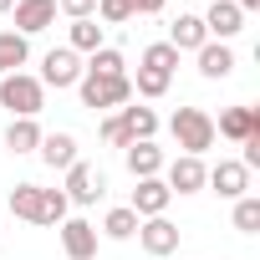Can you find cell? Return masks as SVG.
<instances>
[{"mask_svg":"<svg viewBox=\"0 0 260 260\" xmlns=\"http://www.w3.org/2000/svg\"><path fill=\"white\" fill-rule=\"evenodd\" d=\"M169 133H174V143L189 158H204V148H214V117L204 107H179L169 117Z\"/></svg>","mask_w":260,"mask_h":260,"instance_id":"1","label":"cell"},{"mask_svg":"<svg viewBox=\"0 0 260 260\" xmlns=\"http://www.w3.org/2000/svg\"><path fill=\"white\" fill-rule=\"evenodd\" d=\"M0 107L11 117H36L46 107V87L31 72H11V77H0Z\"/></svg>","mask_w":260,"mask_h":260,"instance_id":"2","label":"cell"},{"mask_svg":"<svg viewBox=\"0 0 260 260\" xmlns=\"http://www.w3.org/2000/svg\"><path fill=\"white\" fill-rule=\"evenodd\" d=\"M77 92H82V107H127L133 102V82L127 77H92V72H82Z\"/></svg>","mask_w":260,"mask_h":260,"instance_id":"3","label":"cell"},{"mask_svg":"<svg viewBox=\"0 0 260 260\" xmlns=\"http://www.w3.org/2000/svg\"><path fill=\"white\" fill-rule=\"evenodd\" d=\"M41 87H77L82 82V56L72 51V46H56V51H46V61H41V77H36Z\"/></svg>","mask_w":260,"mask_h":260,"instance_id":"4","label":"cell"},{"mask_svg":"<svg viewBox=\"0 0 260 260\" xmlns=\"http://www.w3.org/2000/svg\"><path fill=\"white\" fill-rule=\"evenodd\" d=\"M61 194H67V204H97V199L107 194V179H102V169H92V164L77 158V164L67 169V189H61Z\"/></svg>","mask_w":260,"mask_h":260,"instance_id":"5","label":"cell"},{"mask_svg":"<svg viewBox=\"0 0 260 260\" xmlns=\"http://www.w3.org/2000/svg\"><path fill=\"white\" fill-rule=\"evenodd\" d=\"M204 184H209L219 199H245V194H250V169H245L240 158H219V164L204 174Z\"/></svg>","mask_w":260,"mask_h":260,"instance_id":"6","label":"cell"},{"mask_svg":"<svg viewBox=\"0 0 260 260\" xmlns=\"http://www.w3.org/2000/svg\"><path fill=\"white\" fill-rule=\"evenodd\" d=\"M56 235H61L67 260H92V255H97V224H87V219H61Z\"/></svg>","mask_w":260,"mask_h":260,"instance_id":"7","label":"cell"},{"mask_svg":"<svg viewBox=\"0 0 260 260\" xmlns=\"http://www.w3.org/2000/svg\"><path fill=\"white\" fill-rule=\"evenodd\" d=\"M138 245H143L148 255H158V260H164V255H174V250H179V224H169L164 214H158V219H138Z\"/></svg>","mask_w":260,"mask_h":260,"instance_id":"8","label":"cell"},{"mask_svg":"<svg viewBox=\"0 0 260 260\" xmlns=\"http://www.w3.org/2000/svg\"><path fill=\"white\" fill-rule=\"evenodd\" d=\"M16 36H36V31H46L51 21H56V0H16Z\"/></svg>","mask_w":260,"mask_h":260,"instance_id":"9","label":"cell"},{"mask_svg":"<svg viewBox=\"0 0 260 260\" xmlns=\"http://www.w3.org/2000/svg\"><path fill=\"white\" fill-rule=\"evenodd\" d=\"M169 184L164 179H138V189H133V204H127V209H133L138 219H158L164 209H169Z\"/></svg>","mask_w":260,"mask_h":260,"instance_id":"10","label":"cell"},{"mask_svg":"<svg viewBox=\"0 0 260 260\" xmlns=\"http://www.w3.org/2000/svg\"><path fill=\"white\" fill-rule=\"evenodd\" d=\"M204 174H209L204 158L179 153V158L169 164V179H164V184H169V194H199V189H204Z\"/></svg>","mask_w":260,"mask_h":260,"instance_id":"11","label":"cell"},{"mask_svg":"<svg viewBox=\"0 0 260 260\" xmlns=\"http://www.w3.org/2000/svg\"><path fill=\"white\" fill-rule=\"evenodd\" d=\"M199 21H204V31H209V36H219V41H230V36H240V31H245V16H240L235 0H214V6H209Z\"/></svg>","mask_w":260,"mask_h":260,"instance_id":"12","label":"cell"},{"mask_svg":"<svg viewBox=\"0 0 260 260\" xmlns=\"http://www.w3.org/2000/svg\"><path fill=\"white\" fill-rule=\"evenodd\" d=\"M36 153H41L46 169H61V174H67V169L77 164V138H72V133H41V148H36Z\"/></svg>","mask_w":260,"mask_h":260,"instance_id":"13","label":"cell"},{"mask_svg":"<svg viewBox=\"0 0 260 260\" xmlns=\"http://www.w3.org/2000/svg\"><path fill=\"white\" fill-rule=\"evenodd\" d=\"M214 133L230 138V143H245L250 133H260V117H255V107H230V112H219Z\"/></svg>","mask_w":260,"mask_h":260,"instance_id":"14","label":"cell"},{"mask_svg":"<svg viewBox=\"0 0 260 260\" xmlns=\"http://www.w3.org/2000/svg\"><path fill=\"white\" fill-rule=\"evenodd\" d=\"M127 174L133 179H158L164 174V148L158 143H127Z\"/></svg>","mask_w":260,"mask_h":260,"instance_id":"15","label":"cell"},{"mask_svg":"<svg viewBox=\"0 0 260 260\" xmlns=\"http://www.w3.org/2000/svg\"><path fill=\"white\" fill-rule=\"evenodd\" d=\"M117 117H122V127H127V138H133V143H153V133H158V112L153 107H133V102H127V107H117Z\"/></svg>","mask_w":260,"mask_h":260,"instance_id":"16","label":"cell"},{"mask_svg":"<svg viewBox=\"0 0 260 260\" xmlns=\"http://www.w3.org/2000/svg\"><path fill=\"white\" fill-rule=\"evenodd\" d=\"M194 56H199V72H204L209 82H219V77H230V72H235V51H230L224 41H204Z\"/></svg>","mask_w":260,"mask_h":260,"instance_id":"17","label":"cell"},{"mask_svg":"<svg viewBox=\"0 0 260 260\" xmlns=\"http://www.w3.org/2000/svg\"><path fill=\"white\" fill-rule=\"evenodd\" d=\"M204 41H209V31H204L199 16H179V21L169 26V46H174V51H199Z\"/></svg>","mask_w":260,"mask_h":260,"instance_id":"18","label":"cell"},{"mask_svg":"<svg viewBox=\"0 0 260 260\" xmlns=\"http://www.w3.org/2000/svg\"><path fill=\"white\" fill-rule=\"evenodd\" d=\"M6 148H11V153H36V148H41V122H36V117H11Z\"/></svg>","mask_w":260,"mask_h":260,"instance_id":"19","label":"cell"},{"mask_svg":"<svg viewBox=\"0 0 260 260\" xmlns=\"http://www.w3.org/2000/svg\"><path fill=\"white\" fill-rule=\"evenodd\" d=\"M11 214L41 224V184H16V189H11Z\"/></svg>","mask_w":260,"mask_h":260,"instance_id":"20","label":"cell"},{"mask_svg":"<svg viewBox=\"0 0 260 260\" xmlns=\"http://www.w3.org/2000/svg\"><path fill=\"white\" fill-rule=\"evenodd\" d=\"M26 56H31V41L26 36H16V31H0V72H21L26 67Z\"/></svg>","mask_w":260,"mask_h":260,"instance_id":"21","label":"cell"},{"mask_svg":"<svg viewBox=\"0 0 260 260\" xmlns=\"http://www.w3.org/2000/svg\"><path fill=\"white\" fill-rule=\"evenodd\" d=\"M82 72H92V77H127V61H122V51H117V46H97V51H92V61H87Z\"/></svg>","mask_w":260,"mask_h":260,"instance_id":"22","label":"cell"},{"mask_svg":"<svg viewBox=\"0 0 260 260\" xmlns=\"http://www.w3.org/2000/svg\"><path fill=\"white\" fill-rule=\"evenodd\" d=\"M102 235H107V240H133V235H138V214L127 209V204L107 209V219H102Z\"/></svg>","mask_w":260,"mask_h":260,"instance_id":"23","label":"cell"},{"mask_svg":"<svg viewBox=\"0 0 260 260\" xmlns=\"http://www.w3.org/2000/svg\"><path fill=\"white\" fill-rule=\"evenodd\" d=\"M174 67H179V51H174L169 41H153V46L143 51V72H164V77H174Z\"/></svg>","mask_w":260,"mask_h":260,"instance_id":"24","label":"cell"},{"mask_svg":"<svg viewBox=\"0 0 260 260\" xmlns=\"http://www.w3.org/2000/svg\"><path fill=\"white\" fill-rule=\"evenodd\" d=\"M97 46H102V26H97L92 16H87V21H72V51H87V56H92Z\"/></svg>","mask_w":260,"mask_h":260,"instance_id":"25","label":"cell"},{"mask_svg":"<svg viewBox=\"0 0 260 260\" xmlns=\"http://www.w3.org/2000/svg\"><path fill=\"white\" fill-rule=\"evenodd\" d=\"M235 230H240V235H255V230H260V199H255V194L235 199Z\"/></svg>","mask_w":260,"mask_h":260,"instance_id":"26","label":"cell"},{"mask_svg":"<svg viewBox=\"0 0 260 260\" xmlns=\"http://www.w3.org/2000/svg\"><path fill=\"white\" fill-rule=\"evenodd\" d=\"M127 82H133V92H138V97H148V102L169 92V77H164V72H143V67H138V77H127Z\"/></svg>","mask_w":260,"mask_h":260,"instance_id":"27","label":"cell"},{"mask_svg":"<svg viewBox=\"0 0 260 260\" xmlns=\"http://www.w3.org/2000/svg\"><path fill=\"white\" fill-rule=\"evenodd\" d=\"M67 209H72V204H67L61 189H41V224H61Z\"/></svg>","mask_w":260,"mask_h":260,"instance_id":"28","label":"cell"},{"mask_svg":"<svg viewBox=\"0 0 260 260\" xmlns=\"http://www.w3.org/2000/svg\"><path fill=\"white\" fill-rule=\"evenodd\" d=\"M97 16L107 26H127V21H133V6H127V0H97Z\"/></svg>","mask_w":260,"mask_h":260,"instance_id":"29","label":"cell"},{"mask_svg":"<svg viewBox=\"0 0 260 260\" xmlns=\"http://www.w3.org/2000/svg\"><path fill=\"white\" fill-rule=\"evenodd\" d=\"M102 143H112V148H127L133 138H127V127H122V117L112 112V117H102Z\"/></svg>","mask_w":260,"mask_h":260,"instance_id":"30","label":"cell"},{"mask_svg":"<svg viewBox=\"0 0 260 260\" xmlns=\"http://www.w3.org/2000/svg\"><path fill=\"white\" fill-rule=\"evenodd\" d=\"M56 11H67L72 21H87V16L97 11V0H56Z\"/></svg>","mask_w":260,"mask_h":260,"instance_id":"31","label":"cell"},{"mask_svg":"<svg viewBox=\"0 0 260 260\" xmlns=\"http://www.w3.org/2000/svg\"><path fill=\"white\" fill-rule=\"evenodd\" d=\"M127 6H133V16H158L164 0H127Z\"/></svg>","mask_w":260,"mask_h":260,"instance_id":"32","label":"cell"},{"mask_svg":"<svg viewBox=\"0 0 260 260\" xmlns=\"http://www.w3.org/2000/svg\"><path fill=\"white\" fill-rule=\"evenodd\" d=\"M240 6V16H250V11H260V0H235Z\"/></svg>","mask_w":260,"mask_h":260,"instance_id":"33","label":"cell"},{"mask_svg":"<svg viewBox=\"0 0 260 260\" xmlns=\"http://www.w3.org/2000/svg\"><path fill=\"white\" fill-rule=\"evenodd\" d=\"M11 6H16V0H0V16H6V11H11Z\"/></svg>","mask_w":260,"mask_h":260,"instance_id":"34","label":"cell"}]
</instances>
